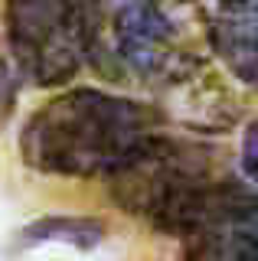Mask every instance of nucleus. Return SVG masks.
I'll use <instances>...</instances> for the list:
<instances>
[{"instance_id": "obj_1", "label": "nucleus", "mask_w": 258, "mask_h": 261, "mask_svg": "<svg viewBox=\"0 0 258 261\" xmlns=\"http://www.w3.org/2000/svg\"><path fill=\"white\" fill-rule=\"evenodd\" d=\"M85 62L138 88H187L206 69L199 7L183 0H82Z\"/></svg>"}, {"instance_id": "obj_2", "label": "nucleus", "mask_w": 258, "mask_h": 261, "mask_svg": "<svg viewBox=\"0 0 258 261\" xmlns=\"http://www.w3.org/2000/svg\"><path fill=\"white\" fill-rule=\"evenodd\" d=\"M160 130V111L101 88H69L30 114L20 157L46 176H111Z\"/></svg>"}, {"instance_id": "obj_3", "label": "nucleus", "mask_w": 258, "mask_h": 261, "mask_svg": "<svg viewBox=\"0 0 258 261\" xmlns=\"http://www.w3.org/2000/svg\"><path fill=\"white\" fill-rule=\"evenodd\" d=\"M222 179L229 176L206 147L157 130L131 160L108 176V190L115 206L144 219L157 232L180 239Z\"/></svg>"}, {"instance_id": "obj_4", "label": "nucleus", "mask_w": 258, "mask_h": 261, "mask_svg": "<svg viewBox=\"0 0 258 261\" xmlns=\"http://www.w3.org/2000/svg\"><path fill=\"white\" fill-rule=\"evenodd\" d=\"M7 53L39 88L66 85L85 65L82 0H7Z\"/></svg>"}, {"instance_id": "obj_5", "label": "nucleus", "mask_w": 258, "mask_h": 261, "mask_svg": "<svg viewBox=\"0 0 258 261\" xmlns=\"http://www.w3.org/2000/svg\"><path fill=\"white\" fill-rule=\"evenodd\" d=\"M206 49L239 79L258 92V0H199Z\"/></svg>"}, {"instance_id": "obj_6", "label": "nucleus", "mask_w": 258, "mask_h": 261, "mask_svg": "<svg viewBox=\"0 0 258 261\" xmlns=\"http://www.w3.org/2000/svg\"><path fill=\"white\" fill-rule=\"evenodd\" d=\"M30 235L36 239H69L79 248H88L101 239L98 222H88V219H49V222H36L30 228Z\"/></svg>"}, {"instance_id": "obj_7", "label": "nucleus", "mask_w": 258, "mask_h": 261, "mask_svg": "<svg viewBox=\"0 0 258 261\" xmlns=\"http://www.w3.org/2000/svg\"><path fill=\"white\" fill-rule=\"evenodd\" d=\"M20 69L10 59L7 49H0V124H7V118L17 108V95H20Z\"/></svg>"}, {"instance_id": "obj_8", "label": "nucleus", "mask_w": 258, "mask_h": 261, "mask_svg": "<svg viewBox=\"0 0 258 261\" xmlns=\"http://www.w3.org/2000/svg\"><path fill=\"white\" fill-rule=\"evenodd\" d=\"M242 170L258 193V118L245 127V137H242Z\"/></svg>"}, {"instance_id": "obj_9", "label": "nucleus", "mask_w": 258, "mask_h": 261, "mask_svg": "<svg viewBox=\"0 0 258 261\" xmlns=\"http://www.w3.org/2000/svg\"><path fill=\"white\" fill-rule=\"evenodd\" d=\"M255 261H258V255H255Z\"/></svg>"}]
</instances>
